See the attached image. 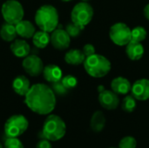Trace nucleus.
I'll list each match as a JSON object with an SVG mask.
<instances>
[{"instance_id":"1","label":"nucleus","mask_w":149,"mask_h":148,"mask_svg":"<svg viewBox=\"0 0 149 148\" xmlns=\"http://www.w3.org/2000/svg\"><path fill=\"white\" fill-rule=\"evenodd\" d=\"M25 106L34 113L49 115L56 106V94L51 86L43 83L32 85L24 96Z\"/></svg>"},{"instance_id":"2","label":"nucleus","mask_w":149,"mask_h":148,"mask_svg":"<svg viewBox=\"0 0 149 148\" xmlns=\"http://www.w3.org/2000/svg\"><path fill=\"white\" fill-rule=\"evenodd\" d=\"M40 139H46L50 141H58L64 138L66 133V125L58 115L49 114L44 121Z\"/></svg>"},{"instance_id":"3","label":"nucleus","mask_w":149,"mask_h":148,"mask_svg":"<svg viewBox=\"0 0 149 148\" xmlns=\"http://www.w3.org/2000/svg\"><path fill=\"white\" fill-rule=\"evenodd\" d=\"M34 19L40 30L50 33L57 29L59 17L57 9L53 5L44 4L37 10Z\"/></svg>"},{"instance_id":"4","label":"nucleus","mask_w":149,"mask_h":148,"mask_svg":"<svg viewBox=\"0 0 149 148\" xmlns=\"http://www.w3.org/2000/svg\"><path fill=\"white\" fill-rule=\"evenodd\" d=\"M83 65L86 73L96 79L105 77L110 72L112 68L111 62L107 59V58L96 53L86 57Z\"/></svg>"},{"instance_id":"5","label":"nucleus","mask_w":149,"mask_h":148,"mask_svg":"<svg viewBox=\"0 0 149 148\" xmlns=\"http://www.w3.org/2000/svg\"><path fill=\"white\" fill-rule=\"evenodd\" d=\"M29 127L28 120L22 114H14L7 119L3 126L4 135L7 138H18Z\"/></svg>"},{"instance_id":"6","label":"nucleus","mask_w":149,"mask_h":148,"mask_svg":"<svg viewBox=\"0 0 149 148\" xmlns=\"http://www.w3.org/2000/svg\"><path fill=\"white\" fill-rule=\"evenodd\" d=\"M93 8L87 2H79L74 5L71 12V20L80 28L84 29L93 17Z\"/></svg>"},{"instance_id":"7","label":"nucleus","mask_w":149,"mask_h":148,"mask_svg":"<svg viewBox=\"0 0 149 148\" xmlns=\"http://www.w3.org/2000/svg\"><path fill=\"white\" fill-rule=\"evenodd\" d=\"M1 13L5 22L16 24L23 20L24 10L17 0H7L2 4Z\"/></svg>"},{"instance_id":"8","label":"nucleus","mask_w":149,"mask_h":148,"mask_svg":"<svg viewBox=\"0 0 149 148\" xmlns=\"http://www.w3.org/2000/svg\"><path fill=\"white\" fill-rule=\"evenodd\" d=\"M109 37L114 44L126 46L132 40V29H130L125 23H116L111 26Z\"/></svg>"},{"instance_id":"9","label":"nucleus","mask_w":149,"mask_h":148,"mask_svg":"<svg viewBox=\"0 0 149 148\" xmlns=\"http://www.w3.org/2000/svg\"><path fill=\"white\" fill-rule=\"evenodd\" d=\"M22 66L25 72L32 77L39 76L45 67L42 59L36 54H29L26 56L23 59Z\"/></svg>"},{"instance_id":"10","label":"nucleus","mask_w":149,"mask_h":148,"mask_svg":"<svg viewBox=\"0 0 149 148\" xmlns=\"http://www.w3.org/2000/svg\"><path fill=\"white\" fill-rule=\"evenodd\" d=\"M71 37L68 35L65 30L64 29H55L51 34V44L52 45L58 50L64 51L70 46Z\"/></svg>"},{"instance_id":"11","label":"nucleus","mask_w":149,"mask_h":148,"mask_svg":"<svg viewBox=\"0 0 149 148\" xmlns=\"http://www.w3.org/2000/svg\"><path fill=\"white\" fill-rule=\"evenodd\" d=\"M100 106L107 110H115L120 105V99L117 93L110 90H102L98 97Z\"/></svg>"},{"instance_id":"12","label":"nucleus","mask_w":149,"mask_h":148,"mask_svg":"<svg viewBox=\"0 0 149 148\" xmlns=\"http://www.w3.org/2000/svg\"><path fill=\"white\" fill-rule=\"evenodd\" d=\"M131 92L136 100L146 101L149 99V79H141L135 81L132 85Z\"/></svg>"},{"instance_id":"13","label":"nucleus","mask_w":149,"mask_h":148,"mask_svg":"<svg viewBox=\"0 0 149 148\" xmlns=\"http://www.w3.org/2000/svg\"><path fill=\"white\" fill-rule=\"evenodd\" d=\"M10 51L13 55L19 58H24L31 53L30 44L24 39H15L10 44Z\"/></svg>"},{"instance_id":"14","label":"nucleus","mask_w":149,"mask_h":148,"mask_svg":"<svg viewBox=\"0 0 149 148\" xmlns=\"http://www.w3.org/2000/svg\"><path fill=\"white\" fill-rule=\"evenodd\" d=\"M42 73L45 79L51 84L60 81L63 78V72L61 68L53 64L45 65Z\"/></svg>"},{"instance_id":"15","label":"nucleus","mask_w":149,"mask_h":148,"mask_svg":"<svg viewBox=\"0 0 149 148\" xmlns=\"http://www.w3.org/2000/svg\"><path fill=\"white\" fill-rule=\"evenodd\" d=\"M144 46L140 42H135L131 40L126 45V54L127 58L133 61L140 60L144 55Z\"/></svg>"},{"instance_id":"16","label":"nucleus","mask_w":149,"mask_h":148,"mask_svg":"<svg viewBox=\"0 0 149 148\" xmlns=\"http://www.w3.org/2000/svg\"><path fill=\"white\" fill-rule=\"evenodd\" d=\"M111 88L118 95H127L132 88L130 81L124 77H117L111 82Z\"/></svg>"},{"instance_id":"17","label":"nucleus","mask_w":149,"mask_h":148,"mask_svg":"<svg viewBox=\"0 0 149 148\" xmlns=\"http://www.w3.org/2000/svg\"><path fill=\"white\" fill-rule=\"evenodd\" d=\"M30 80L24 75L16 77L12 81V89L19 96L24 97L31 88Z\"/></svg>"},{"instance_id":"18","label":"nucleus","mask_w":149,"mask_h":148,"mask_svg":"<svg viewBox=\"0 0 149 148\" xmlns=\"http://www.w3.org/2000/svg\"><path fill=\"white\" fill-rule=\"evenodd\" d=\"M17 36H20L23 38H31L36 32L34 24L29 20H21L15 24Z\"/></svg>"},{"instance_id":"19","label":"nucleus","mask_w":149,"mask_h":148,"mask_svg":"<svg viewBox=\"0 0 149 148\" xmlns=\"http://www.w3.org/2000/svg\"><path fill=\"white\" fill-rule=\"evenodd\" d=\"M86 56L84 55L82 50L72 49L69 50L65 55V61L71 65H79L84 63Z\"/></svg>"},{"instance_id":"20","label":"nucleus","mask_w":149,"mask_h":148,"mask_svg":"<svg viewBox=\"0 0 149 148\" xmlns=\"http://www.w3.org/2000/svg\"><path fill=\"white\" fill-rule=\"evenodd\" d=\"M106 117L101 111H96L91 118L90 120V126L93 132L94 133H100L104 130L106 126Z\"/></svg>"},{"instance_id":"21","label":"nucleus","mask_w":149,"mask_h":148,"mask_svg":"<svg viewBox=\"0 0 149 148\" xmlns=\"http://www.w3.org/2000/svg\"><path fill=\"white\" fill-rule=\"evenodd\" d=\"M31 38L34 46L38 49H44L51 43V35L42 30L36 31Z\"/></svg>"},{"instance_id":"22","label":"nucleus","mask_w":149,"mask_h":148,"mask_svg":"<svg viewBox=\"0 0 149 148\" xmlns=\"http://www.w3.org/2000/svg\"><path fill=\"white\" fill-rule=\"evenodd\" d=\"M17 36L15 24L5 22L3 24L0 29V37L3 40L6 42H12L16 39Z\"/></svg>"},{"instance_id":"23","label":"nucleus","mask_w":149,"mask_h":148,"mask_svg":"<svg viewBox=\"0 0 149 148\" xmlns=\"http://www.w3.org/2000/svg\"><path fill=\"white\" fill-rule=\"evenodd\" d=\"M136 99L133 95L126 96L121 102V108L126 113H133L136 108Z\"/></svg>"},{"instance_id":"24","label":"nucleus","mask_w":149,"mask_h":148,"mask_svg":"<svg viewBox=\"0 0 149 148\" xmlns=\"http://www.w3.org/2000/svg\"><path fill=\"white\" fill-rule=\"evenodd\" d=\"M148 32L142 26H136L132 29V40L141 43L147 38Z\"/></svg>"},{"instance_id":"25","label":"nucleus","mask_w":149,"mask_h":148,"mask_svg":"<svg viewBox=\"0 0 149 148\" xmlns=\"http://www.w3.org/2000/svg\"><path fill=\"white\" fill-rule=\"evenodd\" d=\"M137 140L133 136H126L119 142L118 148H136Z\"/></svg>"},{"instance_id":"26","label":"nucleus","mask_w":149,"mask_h":148,"mask_svg":"<svg viewBox=\"0 0 149 148\" xmlns=\"http://www.w3.org/2000/svg\"><path fill=\"white\" fill-rule=\"evenodd\" d=\"M61 82L68 90L75 88L78 85V79H76V77H74L72 75H66V76L63 77L61 79Z\"/></svg>"},{"instance_id":"27","label":"nucleus","mask_w":149,"mask_h":148,"mask_svg":"<svg viewBox=\"0 0 149 148\" xmlns=\"http://www.w3.org/2000/svg\"><path fill=\"white\" fill-rule=\"evenodd\" d=\"M83 29L80 28L79 25L75 24L74 23H70L66 25L65 27V31L66 32L68 33V35L71 37V38H77L79 36V34L81 33V31Z\"/></svg>"},{"instance_id":"28","label":"nucleus","mask_w":149,"mask_h":148,"mask_svg":"<svg viewBox=\"0 0 149 148\" xmlns=\"http://www.w3.org/2000/svg\"><path fill=\"white\" fill-rule=\"evenodd\" d=\"M4 148H24L22 141L18 138H7L3 143Z\"/></svg>"},{"instance_id":"29","label":"nucleus","mask_w":149,"mask_h":148,"mask_svg":"<svg viewBox=\"0 0 149 148\" xmlns=\"http://www.w3.org/2000/svg\"><path fill=\"white\" fill-rule=\"evenodd\" d=\"M52 91L54 92V93L56 95H59V96H64L65 94H67L68 92V89L63 85V83L60 81H58V82H55V83H52Z\"/></svg>"},{"instance_id":"30","label":"nucleus","mask_w":149,"mask_h":148,"mask_svg":"<svg viewBox=\"0 0 149 148\" xmlns=\"http://www.w3.org/2000/svg\"><path fill=\"white\" fill-rule=\"evenodd\" d=\"M82 51L86 58V57H89L95 53V47L92 44H86L83 46Z\"/></svg>"},{"instance_id":"31","label":"nucleus","mask_w":149,"mask_h":148,"mask_svg":"<svg viewBox=\"0 0 149 148\" xmlns=\"http://www.w3.org/2000/svg\"><path fill=\"white\" fill-rule=\"evenodd\" d=\"M36 148H52L51 141L46 139H40L37 143Z\"/></svg>"},{"instance_id":"32","label":"nucleus","mask_w":149,"mask_h":148,"mask_svg":"<svg viewBox=\"0 0 149 148\" xmlns=\"http://www.w3.org/2000/svg\"><path fill=\"white\" fill-rule=\"evenodd\" d=\"M143 13H144V16H145V17L149 20V3H148L146 6H145V8H144V10H143Z\"/></svg>"},{"instance_id":"33","label":"nucleus","mask_w":149,"mask_h":148,"mask_svg":"<svg viewBox=\"0 0 149 148\" xmlns=\"http://www.w3.org/2000/svg\"><path fill=\"white\" fill-rule=\"evenodd\" d=\"M0 148H4V147H3V144H2L1 142H0Z\"/></svg>"},{"instance_id":"34","label":"nucleus","mask_w":149,"mask_h":148,"mask_svg":"<svg viewBox=\"0 0 149 148\" xmlns=\"http://www.w3.org/2000/svg\"><path fill=\"white\" fill-rule=\"evenodd\" d=\"M61 1H63V2H70L72 0H61Z\"/></svg>"},{"instance_id":"35","label":"nucleus","mask_w":149,"mask_h":148,"mask_svg":"<svg viewBox=\"0 0 149 148\" xmlns=\"http://www.w3.org/2000/svg\"><path fill=\"white\" fill-rule=\"evenodd\" d=\"M82 1H84V2H87V1H89V0H82Z\"/></svg>"},{"instance_id":"36","label":"nucleus","mask_w":149,"mask_h":148,"mask_svg":"<svg viewBox=\"0 0 149 148\" xmlns=\"http://www.w3.org/2000/svg\"><path fill=\"white\" fill-rule=\"evenodd\" d=\"M109 148H116V147H109Z\"/></svg>"}]
</instances>
